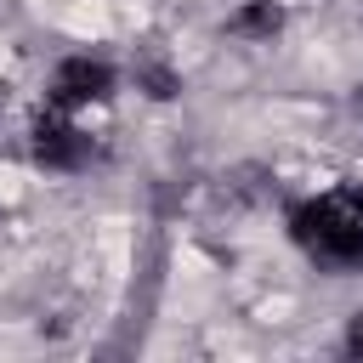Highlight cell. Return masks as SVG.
<instances>
[{"mask_svg":"<svg viewBox=\"0 0 363 363\" xmlns=\"http://www.w3.org/2000/svg\"><path fill=\"white\" fill-rule=\"evenodd\" d=\"M289 238L318 267H363V187H329L289 210Z\"/></svg>","mask_w":363,"mask_h":363,"instance_id":"cell-1","label":"cell"},{"mask_svg":"<svg viewBox=\"0 0 363 363\" xmlns=\"http://www.w3.org/2000/svg\"><path fill=\"white\" fill-rule=\"evenodd\" d=\"M113 85H119L113 62H102V57H91V51H79V57H62V62H57L51 91H45V108L79 113V108H91V102H108V96H113Z\"/></svg>","mask_w":363,"mask_h":363,"instance_id":"cell-2","label":"cell"},{"mask_svg":"<svg viewBox=\"0 0 363 363\" xmlns=\"http://www.w3.org/2000/svg\"><path fill=\"white\" fill-rule=\"evenodd\" d=\"M28 159L45 164V170H85V164L96 159V142L74 125V113L45 108V113L34 119V130H28Z\"/></svg>","mask_w":363,"mask_h":363,"instance_id":"cell-3","label":"cell"},{"mask_svg":"<svg viewBox=\"0 0 363 363\" xmlns=\"http://www.w3.org/2000/svg\"><path fill=\"white\" fill-rule=\"evenodd\" d=\"M278 28H284V6L278 0H244L227 17V34H238V40H272Z\"/></svg>","mask_w":363,"mask_h":363,"instance_id":"cell-4","label":"cell"},{"mask_svg":"<svg viewBox=\"0 0 363 363\" xmlns=\"http://www.w3.org/2000/svg\"><path fill=\"white\" fill-rule=\"evenodd\" d=\"M136 85H142L147 96H159V102L176 96V74H170L164 62H142V68H136Z\"/></svg>","mask_w":363,"mask_h":363,"instance_id":"cell-5","label":"cell"},{"mask_svg":"<svg viewBox=\"0 0 363 363\" xmlns=\"http://www.w3.org/2000/svg\"><path fill=\"white\" fill-rule=\"evenodd\" d=\"M346 352H357V357H363V318L352 323V335H346Z\"/></svg>","mask_w":363,"mask_h":363,"instance_id":"cell-6","label":"cell"}]
</instances>
